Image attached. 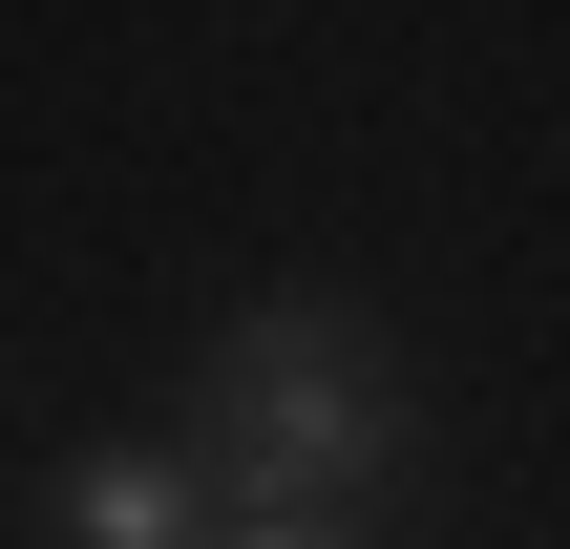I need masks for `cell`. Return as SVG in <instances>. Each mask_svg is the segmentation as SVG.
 Returning a JSON list of instances; mask_svg holds the SVG:
<instances>
[{
	"label": "cell",
	"mask_w": 570,
	"mask_h": 549,
	"mask_svg": "<svg viewBox=\"0 0 570 549\" xmlns=\"http://www.w3.org/2000/svg\"><path fill=\"white\" fill-rule=\"evenodd\" d=\"M233 549H360V529H233Z\"/></svg>",
	"instance_id": "cell-3"
},
{
	"label": "cell",
	"mask_w": 570,
	"mask_h": 549,
	"mask_svg": "<svg viewBox=\"0 0 570 549\" xmlns=\"http://www.w3.org/2000/svg\"><path fill=\"white\" fill-rule=\"evenodd\" d=\"M402 360L360 296H254L212 339V402H190V465L233 487V529H360L402 487Z\"/></svg>",
	"instance_id": "cell-1"
},
{
	"label": "cell",
	"mask_w": 570,
	"mask_h": 549,
	"mask_svg": "<svg viewBox=\"0 0 570 549\" xmlns=\"http://www.w3.org/2000/svg\"><path fill=\"white\" fill-rule=\"evenodd\" d=\"M63 549H233V487L190 444H85L63 465Z\"/></svg>",
	"instance_id": "cell-2"
}]
</instances>
